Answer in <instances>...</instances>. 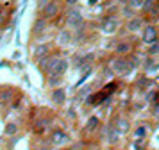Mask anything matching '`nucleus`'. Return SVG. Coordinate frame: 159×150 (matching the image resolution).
Instances as JSON below:
<instances>
[{"instance_id": "a211bd4d", "label": "nucleus", "mask_w": 159, "mask_h": 150, "mask_svg": "<svg viewBox=\"0 0 159 150\" xmlns=\"http://www.w3.org/2000/svg\"><path fill=\"white\" fill-rule=\"evenodd\" d=\"M59 82H61V77H59V79H56V77H50V80H48V84H50V86H57Z\"/></svg>"}, {"instance_id": "dca6fc26", "label": "nucleus", "mask_w": 159, "mask_h": 150, "mask_svg": "<svg viewBox=\"0 0 159 150\" xmlns=\"http://www.w3.org/2000/svg\"><path fill=\"white\" fill-rule=\"evenodd\" d=\"M16 130H18V125L16 123H7L6 125V136H15Z\"/></svg>"}, {"instance_id": "0eeeda50", "label": "nucleus", "mask_w": 159, "mask_h": 150, "mask_svg": "<svg viewBox=\"0 0 159 150\" xmlns=\"http://www.w3.org/2000/svg\"><path fill=\"white\" fill-rule=\"evenodd\" d=\"M65 100H66L65 89H61V88H56V89L52 91V102H54V104L61 106V104H65Z\"/></svg>"}, {"instance_id": "f3484780", "label": "nucleus", "mask_w": 159, "mask_h": 150, "mask_svg": "<svg viewBox=\"0 0 159 150\" xmlns=\"http://www.w3.org/2000/svg\"><path fill=\"white\" fill-rule=\"evenodd\" d=\"M152 6H156V2H152V0H147V2H143V11H150Z\"/></svg>"}, {"instance_id": "6ab92c4d", "label": "nucleus", "mask_w": 159, "mask_h": 150, "mask_svg": "<svg viewBox=\"0 0 159 150\" xmlns=\"http://www.w3.org/2000/svg\"><path fill=\"white\" fill-rule=\"evenodd\" d=\"M129 6H132V7H143V2H136V0H132V2H129Z\"/></svg>"}, {"instance_id": "20e7f679", "label": "nucleus", "mask_w": 159, "mask_h": 150, "mask_svg": "<svg viewBox=\"0 0 159 150\" xmlns=\"http://www.w3.org/2000/svg\"><path fill=\"white\" fill-rule=\"evenodd\" d=\"M66 23H68L70 27H80V25H82V14H80L79 11L72 9V11L68 13V16H66Z\"/></svg>"}, {"instance_id": "1a4fd4ad", "label": "nucleus", "mask_w": 159, "mask_h": 150, "mask_svg": "<svg viewBox=\"0 0 159 150\" xmlns=\"http://www.w3.org/2000/svg\"><path fill=\"white\" fill-rule=\"evenodd\" d=\"M141 27H143V20L141 18H130L127 21V29H129L130 32H138Z\"/></svg>"}, {"instance_id": "7ed1b4c3", "label": "nucleus", "mask_w": 159, "mask_h": 150, "mask_svg": "<svg viewBox=\"0 0 159 150\" xmlns=\"http://www.w3.org/2000/svg\"><path fill=\"white\" fill-rule=\"evenodd\" d=\"M50 141L54 143V145H66V143L70 141V136L66 134L65 130H61V129H56L54 132H52V136H50Z\"/></svg>"}, {"instance_id": "f03ea898", "label": "nucleus", "mask_w": 159, "mask_h": 150, "mask_svg": "<svg viewBox=\"0 0 159 150\" xmlns=\"http://www.w3.org/2000/svg\"><path fill=\"white\" fill-rule=\"evenodd\" d=\"M141 39H143V43L154 45V43L157 41V29L154 27V25H147V27L143 29V34H141Z\"/></svg>"}, {"instance_id": "423d86ee", "label": "nucleus", "mask_w": 159, "mask_h": 150, "mask_svg": "<svg viewBox=\"0 0 159 150\" xmlns=\"http://www.w3.org/2000/svg\"><path fill=\"white\" fill-rule=\"evenodd\" d=\"M57 11H59V4L57 2H48L47 7L43 9V16L45 18H54V16L57 14Z\"/></svg>"}, {"instance_id": "4be33fe9", "label": "nucleus", "mask_w": 159, "mask_h": 150, "mask_svg": "<svg viewBox=\"0 0 159 150\" xmlns=\"http://www.w3.org/2000/svg\"><path fill=\"white\" fill-rule=\"evenodd\" d=\"M0 97H2V91H0Z\"/></svg>"}, {"instance_id": "aec40b11", "label": "nucleus", "mask_w": 159, "mask_h": 150, "mask_svg": "<svg viewBox=\"0 0 159 150\" xmlns=\"http://www.w3.org/2000/svg\"><path fill=\"white\" fill-rule=\"evenodd\" d=\"M152 54H156V52H159V45H154V47H152V50H150Z\"/></svg>"}, {"instance_id": "39448f33", "label": "nucleus", "mask_w": 159, "mask_h": 150, "mask_svg": "<svg viewBox=\"0 0 159 150\" xmlns=\"http://www.w3.org/2000/svg\"><path fill=\"white\" fill-rule=\"evenodd\" d=\"M111 68L116 73H127L129 71V63L125 59H115V61H111Z\"/></svg>"}, {"instance_id": "9b49d317", "label": "nucleus", "mask_w": 159, "mask_h": 150, "mask_svg": "<svg viewBox=\"0 0 159 150\" xmlns=\"http://www.w3.org/2000/svg\"><path fill=\"white\" fill-rule=\"evenodd\" d=\"M72 41V32H68V30H63V32H59V36H57V43L59 45H68V43Z\"/></svg>"}, {"instance_id": "4468645a", "label": "nucleus", "mask_w": 159, "mask_h": 150, "mask_svg": "<svg viewBox=\"0 0 159 150\" xmlns=\"http://www.w3.org/2000/svg\"><path fill=\"white\" fill-rule=\"evenodd\" d=\"M115 50H116V54H120V56H122V54H127V52L130 50V43H127V41L118 43Z\"/></svg>"}, {"instance_id": "2eb2a0df", "label": "nucleus", "mask_w": 159, "mask_h": 150, "mask_svg": "<svg viewBox=\"0 0 159 150\" xmlns=\"http://www.w3.org/2000/svg\"><path fill=\"white\" fill-rule=\"evenodd\" d=\"M147 132H148V129L145 127V125H139V127L134 130V136H136L138 139H143L145 136H147Z\"/></svg>"}, {"instance_id": "9d476101", "label": "nucleus", "mask_w": 159, "mask_h": 150, "mask_svg": "<svg viewBox=\"0 0 159 150\" xmlns=\"http://www.w3.org/2000/svg\"><path fill=\"white\" fill-rule=\"evenodd\" d=\"M34 57L36 59H45V57H48V45H39V47H36V50H34Z\"/></svg>"}, {"instance_id": "f257e3e1", "label": "nucleus", "mask_w": 159, "mask_h": 150, "mask_svg": "<svg viewBox=\"0 0 159 150\" xmlns=\"http://www.w3.org/2000/svg\"><path fill=\"white\" fill-rule=\"evenodd\" d=\"M118 29V20H116L115 16H107V18H104L100 23V30L104 34H115V30Z\"/></svg>"}, {"instance_id": "f8f14e48", "label": "nucleus", "mask_w": 159, "mask_h": 150, "mask_svg": "<svg viewBox=\"0 0 159 150\" xmlns=\"http://www.w3.org/2000/svg\"><path fill=\"white\" fill-rule=\"evenodd\" d=\"M11 98H13V89L11 88H6L2 91V97H0V104L2 106H7L9 102H11Z\"/></svg>"}, {"instance_id": "6e6552de", "label": "nucleus", "mask_w": 159, "mask_h": 150, "mask_svg": "<svg viewBox=\"0 0 159 150\" xmlns=\"http://www.w3.org/2000/svg\"><path fill=\"white\" fill-rule=\"evenodd\" d=\"M98 125H100V118L98 116H89L86 121V125H84V130L86 132H95L98 129Z\"/></svg>"}, {"instance_id": "412c9836", "label": "nucleus", "mask_w": 159, "mask_h": 150, "mask_svg": "<svg viewBox=\"0 0 159 150\" xmlns=\"http://www.w3.org/2000/svg\"><path fill=\"white\" fill-rule=\"evenodd\" d=\"M118 127H120V129H125V121H123L122 118H120V121H118Z\"/></svg>"}, {"instance_id": "ddd939ff", "label": "nucleus", "mask_w": 159, "mask_h": 150, "mask_svg": "<svg viewBox=\"0 0 159 150\" xmlns=\"http://www.w3.org/2000/svg\"><path fill=\"white\" fill-rule=\"evenodd\" d=\"M45 25H47V20H45V18L36 20V21H34V27H32V32H34V34H41V32H43V29H45Z\"/></svg>"}]
</instances>
